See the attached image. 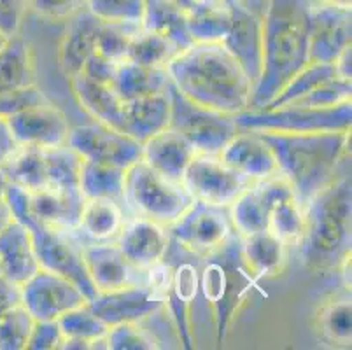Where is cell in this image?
Masks as SVG:
<instances>
[{"instance_id":"6da1fadb","label":"cell","mask_w":352,"mask_h":350,"mask_svg":"<svg viewBox=\"0 0 352 350\" xmlns=\"http://www.w3.org/2000/svg\"><path fill=\"white\" fill-rule=\"evenodd\" d=\"M314 0H263V65L249 109H263L309 63V14Z\"/></svg>"},{"instance_id":"7a4b0ae2","label":"cell","mask_w":352,"mask_h":350,"mask_svg":"<svg viewBox=\"0 0 352 350\" xmlns=\"http://www.w3.org/2000/svg\"><path fill=\"white\" fill-rule=\"evenodd\" d=\"M166 72L179 93L204 107L239 114L251 104L254 86L223 43H193Z\"/></svg>"},{"instance_id":"3957f363","label":"cell","mask_w":352,"mask_h":350,"mask_svg":"<svg viewBox=\"0 0 352 350\" xmlns=\"http://www.w3.org/2000/svg\"><path fill=\"white\" fill-rule=\"evenodd\" d=\"M305 224L298 249L303 265L316 274L340 270L351 258L352 182L344 173L303 205Z\"/></svg>"},{"instance_id":"277c9868","label":"cell","mask_w":352,"mask_h":350,"mask_svg":"<svg viewBox=\"0 0 352 350\" xmlns=\"http://www.w3.org/2000/svg\"><path fill=\"white\" fill-rule=\"evenodd\" d=\"M256 131L272 147L279 173L293 186L302 205L338 177L351 142V130L310 133Z\"/></svg>"},{"instance_id":"5b68a950","label":"cell","mask_w":352,"mask_h":350,"mask_svg":"<svg viewBox=\"0 0 352 350\" xmlns=\"http://www.w3.org/2000/svg\"><path fill=\"white\" fill-rule=\"evenodd\" d=\"M201 261L200 289L207 303L212 307L217 340L223 342L240 305L248 300L252 289L258 287V277L245 263L236 231L219 249L204 256Z\"/></svg>"},{"instance_id":"8992f818","label":"cell","mask_w":352,"mask_h":350,"mask_svg":"<svg viewBox=\"0 0 352 350\" xmlns=\"http://www.w3.org/2000/svg\"><path fill=\"white\" fill-rule=\"evenodd\" d=\"M190 193L182 186L166 179L144 160L128 166L124 173V204L137 217L170 226L193 204Z\"/></svg>"},{"instance_id":"52a82bcc","label":"cell","mask_w":352,"mask_h":350,"mask_svg":"<svg viewBox=\"0 0 352 350\" xmlns=\"http://www.w3.org/2000/svg\"><path fill=\"white\" fill-rule=\"evenodd\" d=\"M235 123L244 130L310 133V131H347L352 124V100L333 107L245 109L233 114Z\"/></svg>"},{"instance_id":"ba28073f","label":"cell","mask_w":352,"mask_h":350,"mask_svg":"<svg viewBox=\"0 0 352 350\" xmlns=\"http://www.w3.org/2000/svg\"><path fill=\"white\" fill-rule=\"evenodd\" d=\"M168 98H170L168 128L182 135L198 154L219 156L223 147L239 131L233 114H225L195 104L193 100L179 93L172 83L168 86Z\"/></svg>"},{"instance_id":"9c48e42d","label":"cell","mask_w":352,"mask_h":350,"mask_svg":"<svg viewBox=\"0 0 352 350\" xmlns=\"http://www.w3.org/2000/svg\"><path fill=\"white\" fill-rule=\"evenodd\" d=\"M23 226L30 230L35 256L39 259L41 268L50 270L72 281L85 293L88 301L97 296L98 291L89 278L85 259H82V245L72 240L70 231L54 230V228L44 226L34 221Z\"/></svg>"},{"instance_id":"30bf717a","label":"cell","mask_w":352,"mask_h":350,"mask_svg":"<svg viewBox=\"0 0 352 350\" xmlns=\"http://www.w3.org/2000/svg\"><path fill=\"white\" fill-rule=\"evenodd\" d=\"M170 239L191 254L204 258L233 235L228 207L195 200L174 224L166 226Z\"/></svg>"},{"instance_id":"8fae6325","label":"cell","mask_w":352,"mask_h":350,"mask_svg":"<svg viewBox=\"0 0 352 350\" xmlns=\"http://www.w3.org/2000/svg\"><path fill=\"white\" fill-rule=\"evenodd\" d=\"M181 182L193 200L230 207L254 181L230 168L216 154H197Z\"/></svg>"},{"instance_id":"7c38bea8","label":"cell","mask_w":352,"mask_h":350,"mask_svg":"<svg viewBox=\"0 0 352 350\" xmlns=\"http://www.w3.org/2000/svg\"><path fill=\"white\" fill-rule=\"evenodd\" d=\"M67 146L82 160L105 163L126 170L142 160V144L130 135L102 123L70 128Z\"/></svg>"},{"instance_id":"4fadbf2b","label":"cell","mask_w":352,"mask_h":350,"mask_svg":"<svg viewBox=\"0 0 352 350\" xmlns=\"http://www.w3.org/2000/svg\"><path fill=\"white\" fill-rule=\"evenodd\" d=\"M21 287V305L35 320H58L63 314L88 303L78 285L62 275L41 268Z\"/></svg>"},{"instance_id":"5bb4252c","label":"cell","mask_w":352,"mask_h":350,"mask_svg":"<svg viewBox=\"0 0 352 350\" xmlns=\"http://www.w3.org/2000/svg\"><path fill=\"white\" fill-rule=\"evenodd\" d=\"M4 120L18 146H32L39 149L67 146L72 128L67 116L47 100L20 109L6 116Z\"/></svg>"},{"instance_id":"9a60e30c","label":"cell","mask_w":352,"mask_h":350,"mask_svg":"<svg viewBox=\"0 0 352 350\" xmlns=\"http://www.w3.org/2000/svg\"><path fill=\"white\" fill-rule=\"evenodd\" d=\"M86 305L111 327L121 322H142L165 308V298L146 284H130L98 293Z\"/></svg>"},{"instance_id":"2e32d148","label":"cell","mask_w":352,"mask_h":350,"mask_svg":"<svg viewBox=\"0 0 352 350\" xmlns=\"http://www.w3.org/2000/svg\"><path fill=\"white\" fill-rule=\"evenodd\" d=\"M352 44L351 9L314 0L309 14V62L333 63Z\"/></svg>"},{"instance_id":"e0dca14e","label":"cell","mask_w":352,"mask_h":350,"mask_svg":"<svg viewBox=\"0 0 352 350\" xmlns=\"http://www.w3.org/2000/svg\"><path fill=\"white\" fill-rule=\"evenodd\" d=\"M223 46L256 86L263 65V27L258 9L248 8L242 2L230 6V30L223 39Z\"/></svg>"},{"instance_id":"ac0fdd59","label":"cell","mask_w":352,"mask_h":350,"mask_svg":"<svg viewBox=\"0 0 352 350\" xmlns=\"http://www.w3.org/2000/svg\"><path fill=\"white\" fill-rule=\"evenodd\" d=\"M291 193H294L293 186L280 173L252 182L228 207L230 219L236 233L245 237L256 231L268 230V214L272 205Z\"/></svg>"},{"instance_id":"d6986e66","label":"cell","mask_w":352,"mask_h":350,"mask_svg":"<svg viewBox=\"0 0 352 350\" xmlns=\"http://www.w3.org/2000/svg\"><path fill=\"white\" fill-rule=\"evenodd\" d=\"M85 197L79 188H44L27 191V210L18 223L30 221L62 231H78Z\"/></svg>"},{"instance_id":"ffe728a7","label":"cell","mask_w":352,"mask_h":350,"mask_svg":"<svg viewBox=\"0 0 352 350\" xmlns=\"http://www.w3.org/2000/svg\"><path fill=\"white\" fill-rule=\"evenodd\" d=\"M82 259L89 278L98 293L114 291L130 284H142L139 274L142 268H137L123 256L116 240L109 242H89L82 245Z\"/></svg>"},{"instance_id":"44dd1931","label":"cell","mask_w":352,"mask_h":350,"mask_svg":"<svg viewBox=\"0 0 352 350\" xmlns=\"http://www.w3.org/2000/svg\"><path fill=\"white\" fill-rule=\"evenodd\" d=\"M219 158L225 165L251 181H259L279 173L274 151L256 130L239 128V131L223 147Z\"/></svg>"},{"instance_id":"7402d4cb","label":"cell","mask_w":352,"mask_h":350,"mask_svg":"<svg viewBox=\"0 0 352 350\" xmlns=\"http://www.w3.org/2000/svg\"><path fill=\"white\" fill-rule=\"evenodd\" d=\"M170 240L166 226L146 217H135L123 224L116 243L128 261L146 270L165 259Z\"/></svg>"},{"instance_id":"603a6c76","label":"cell","mask_w":352,"mask_h":350,"mask_svg":"<svg viewBox=\"0 0 352 350\" xmlns=\"http://www.w3.org/2000/svg\"><path fill=\"white\" fill-rule=\"evenodd\" d=\"M166 259L170 261V258ZM170 265L172 282L166 294L165 308L174 322L179 340L184 343L186 349H191L193 340H191L190 327V308L200 289V268H198V263L190 261V259H182V261L179 259L175 265L170 261Z\"/></svg>"},{"instance_id":"cb8c5ba5","label":"cell","mask_w":352,"mask_h":350,"mask_svg":"<svg viewBox=\"0 0 352 350\" xmlns=\"http://www.w3.org/2000/svg\"><path fill=\"white\" fill-rule=\"evenodd\" d=\"M195 147L177 131L165 128L142 144V160L170 181L181 182L191 160L197 156Z\"/></svg>"},{"instance_id":"d4e9b609","label":"cell","mask_w":352,"mask_h":350,"mask_svg":"<svg viewBox=\"0 0 352 350\" xmlns=\"http://www.w3.org/2000/svg\"><path fill=\"white\" fill-rule=\"evenodd\" d=\"M0 270L16 285H23L41 270L30 230L14 219L0 231Z\"/></svg>"},{"instance_id":"484cf974","label":"cell","mask_w":352,"mask_h":350,"mask_svg":"<svg viewBox=\"0 0 352 350\" xmlns=\"http://www.w3.org/2000/svg\"><path fill=\"white\" fill-rule=\"evenodd\" d=\"M100 27L102 19L86 8L67 19V30L60 44V67L67 77L78 76L86 60L95 53Z\"/></svg>"},{"instance_id":"4316f807","label":"cell","mask_w":352,"mask_h":350,"mask_svg":"<svg viewBox=\"0 0 352 350\" xmlns=\"http://www.w3.org/2000/svg\"><path fill=\"white\" fill-rule=\"evenodd\" d=\"M70 85L81 107L97 120V123L114 130H124V100H121L113 86L89 81L82 74L70 77Z\"/></svg>"},{"instance_id":"83f0119b","label":"cell","mask_w":352,"mask_h":350,"mask_svg":"<svg viewBox=\"0 0 352 350\" xmlns=\"http://www.w3.org/2000/svg\"><path fill=\"white\" fill-rule=\"evenodd\" d=\"M170 121V98L168 89L158 95L142 96L124 102V133L139 140L140 144L153 135L168 128Z\"/></svg>"},{"instance_id":"f1b7e54d","label":"cell","mask_w":352,"mask_h":350,"mask_svg":"<svg viewBox=\"0 0 352 350\" xmlns=\"http://www.w3.org/2000/svg\"><path fill=\"white\" fill-rule=\"evenodd\" d=\"M170 83L166 67H146L123 60L118 63L116 76L111 86L120 95L121 100L128 102L165 93Z\"/></svg>"},{"instance_id":"f546056e","label":"cell","mask_w":352,"mask_h":350,"mask_svg":"<svg viewBox=\"0 0 352 350\" xmlns=\"http://www.w3.org/2000/svg\"><path fill=\"white\" fill-rule=\"evenodd\" d=\"M35 86V63L30 44L12 35L0 47V93H18Z\"/></svg>"},{"instance_id":"4dcf8cb0","label":"cell","mask_w":352,"mask_h":350,"mask_svg":"<svg viewBox=\"0 0 352 350\" xmlns=\"http://www.w3.org/2000/svg\"><path fill=\"white\" fill-rule=\"evenodd\" d=\"M240 247L245 263L258 278L279 274L286 265L287 245L270 230L240 235Z\"/></svg>"},{"instance_id":"1f68e13d","label":"cell","mask_w":352,"mask_h":350,"mask_svg":"<svg viewBox=\"0 0 352 350\" xmlns=\"http://www.w3.org/2000/svg\"><path fill=\"white\" fill-rule=\"evenodd\" d=\"M124 224L123 208L111 198H85L78 231L91 242L116 240Z\"/></svg>"},{"instance_id":"d6a6232c","label":"cell","mask_w":352,"mask_h":350,"mask_svg":"<svg viewBox=\"0 0 352 350\" xmlns=\"http://www.w3.org/2000/svg\"><path fill=\"white\" fill-rule=\"evenodd\" d=\"M142 28L162 34L179 51H184L195 43L188 27V16L174 0H146Z\"/></svg>"},{"instance_id":"836d02e7","label":"cell","mask_w":352,"mask_h":350,"mask_svg":"<svg viewBox=\"0 0 352 350\" xmlns=\"http://www.w3.org/2000/svg\"><path fill=\"white\" fill-rule=\"evenodd\" d=\"M124 173L126 170L105 163L82 160L79 172V191L85 198H111L124 201Z\"/></svg>"},{"instance_id":"e575fe53","label":"cell","mask_w":352,"mask_h":350,"mask_svg":"<svg viewBox=\"0 0 352 350\" xmlns=\"http://www.w3.org/2000/svg\"><path fill=\"white\" fill-rule=\"evenodd\" d=\"M6 177L12 184L27 191L47 188V172L44 149L32 146H18L4 166Z\"/></svg>"},{"instance_id":"d590c367","label":"cell","mask_w":352,"mask_h":350,"mask_svg":"<svg viewBox=\"0 0 352 350\" xmlns=\"http://www.w3.org/2000/svg\"><path fill=\"white\" fill-rule=\"evenodd\" d=\"M181 51L172 41L153 30L140 27L128 44V62L146 67H166Z\"/></svg>"},{"instance_id":"8d00e7d4","label":"cell","mask_w":352,"mask_h":350,"mask_svg":"<svg viewBox=\"0 0 352 350\" xmlns=\"http://www.w3.org/2000/svg\"><path fill=\"white\" fill-rule=\"evenodd\" d=\"M333 79H338L333 63L309 62L263 109L284 107V105L298 100L303 95L319 88V86L326 85V83L333 81Z\"/></svg>"},{"instance_id":"74e56055","label":"cell","mask_w":352,"mask_h":350,"mask_svg":"<svg viewBox=\"0 0 352 350\" xmlns=\"http://www.w3.org/2000/svg\"><path fill=\"white\" fill-rule=\"evenodd\" d=\"M303 224H305V212L294 193L279 198L272 205L268 214V230L284 240L287 247H298L303 235Z\"/></svg>"},{"instance_id":"f35d334b","label":"cell","mask_w":352,"mask_h":350,"mask_svg":"<svg viewBox=\"0 0 352 350\" xmlns=\"http://www.w3.org/2000/svg\"><path fill=\"white\" fill-rule=\"evenodd\" d=\"M319 329L329 343L351 347L352 340V305L351 296L335 298L322 305L319 312Z\"/></svg>"},{"instance_id":"ab89813d","label":"cell","mask_w":352,"mask_h":350,"mask_svg":"<svg viewBox=\"0 0 352 350\" xmlns=\"http://www.w3.org/2000/svg\"><path fill=\"white\" fill-rule=\"evenodd\" d=\"M47 188H79L82 158L69 146L44 149Z\"/></svg>"},{"instance_id":"60d3db41","label":"cell","mask_w":352,"mask_h":350,"mask_svg":"<svg viewBox=\"0 0 352 350\" xmlns=\"http://www.w3.org/2000/svg\"><path fill=\"white\" fill-rule=\"evenodd\" d=\"M35 319L21 303L0 312V350H25Z\"/></svg>"},{"instance_id":"b9f144b4","label":"cell","mask_w":352,"mask_h":350,"mask_svg":"<svg viewBox=\"0 0 352 350\" xmlns=\"http://www.w3.org/2000/svg\"><path fill=\"white\" fill-rule=\"evenodd\" d=\"M85 8L102 21L142 27L146 0H86Z\"/></svg>"},{"instance_id":"7bdbcfd3","label":"cell","mask_w":352,"mask_h":350,"mask_svg":"<svg viewBox=\"0 0 352 350\" xmlns=\"http://www.w3.org/2000/svg\"><path fill=\"white\" fill-rule=\"evenodd\" d=\"M139 28V25L109 23V21H102V27L97 35V44H95V53L107 58L111 62H123L124 58H126L128 44H130L133 34H135Z\"/></svg>"},{"instance_id":"ee69618b","label":"cell","mask_w":352,"mask_h":350,"mask_svg":"<svg viewBox=\"0 0 352 350\" xmlns=\"http://www.w3.org/2000/svg\"><path fill=\"white\" fill-rule=\"evenodd\" d=\"M107 350H153L162 349L158 340L142 322H121L109 327L105 335Z\"/></svg>"},{"instance_id":"f6af8a7d","label":"cell","mask_w":352,"mask_h":350,"mask_svg":"<svg viewBox=\"0 0 352 350\" xmlns=\"http://www.w3.org/2000/svg\"><path fill=\"white\" fill-rule=\"evenodd\" d=\"M58 326L62 329L63 336H74V338H85L94 342V340L105 336L109 331V326L102 319H98L88 305L74 308L63 314L58 320Z\"/></svg>"},{"instance_id":"bcb514c9","label":"cell","mask_w":352,"mask_h":350,"mask_svg":"<svg viewBox=\"0 0 352 350\" xmlns=\"http://www.w3.org/2000/svg\"><path fill=\"white\" fill-rule=\"evenodd\" d=\"M195 43H223L230 30V6L188 18Z\"/></svg>"},{"instance_id":"7dc6e473","label":"cell","mask_w":352,"mask_h":350,"mask_svg":"<svg viewBox=\"0 0 352 350\" xmlns=\"http://www.w3.org/2000/svg\"><path fill=\"white\" fill-rule=\"evenodd\" d=\"M86 0H28V9L50 21H67L85 9Z\"/></svg>"},{"instance_id":"c3c4849f","label":"cell","mask_w":352,"mask_h":350,"mask_svg":"<svg viewBox=\"0 0 352 350\" xmlns=\"http://www.w3.org/2000/svg\"><path fill=\"white\" fill-rule=\"evenodd\" d=\"M63 333L56 320H35L28 336V350H60Z\"/></svg>"},{"instance_id":"681fc988","label":"cell","mask_w":352,"mask_h":350,"mask_svg":"<svg viewBox=\"0 0 352 350\" xmlns=\"http://www.w3.org/2000/svg\"><path fill=\"white\" fill-rule=\"evenodd\" d=\"M27 9L28 0H0V32L8 37L18 35Z\"/></svg>"},{"instance_id":"f907efd6","label":"cell","mask_w":352,"mask_h":350,"mask_svg":"<svg viewBox=\"0 0 352 350\" xmlns=\"http://www.w3.org/2000/svg\"><path fill=\"white\" fill-rule=\"evenodd\" d=\"M44 100H47V98L35 86L18 93H0V118H6V116L20 111V109L41 104Z\"/></svg>"},{"instance_id":"816d5d0a","label":"cell","mask_w":352,"mask_h":350,"mask_svg":"<svg viewBox=\"0 0 352 350\" xmlns=\"http://www.w3.org/2000/svg\"><path fill=\"white\" fill-rule=\"evenodd\" d=\"M116 69H118L116 62H111V60H107V58L94 53L88 60H86V63L82 65V70L79 74L88 77L89 81L111 86L114 81V76H116Z\"/></svg>"},{"instance_id":"f5cc1de1","label":"cell","mask_w":352,"mask_h":350,"mask_svg":"<svg viewBox=\"0 0 352 350\" xmlns=\"http://www.w3.org/2000/svg\"><path fill=\"white\" fill-rule=\"evenodd\" d=\"M175 4L181 8V11L190 18V16L201 14V12L214 11V9L228 8L226 0H174Z\"/></svg>"},{"instance_id":"db71d44e","label":"cell","mask_w":352,"mask_h":350,"mask_svg":"<svg viewBox=\"0 0 352 350\" xmlns=\"http://www.w3.org/2000/svg\"><path fill=\"white\" fill-rule=\"evenodd\" d=\"M18 303H21V287L9 281L0 270V312Z\"/></svg>"},{"instance_id":"11a10c76","label":"cell","mask_w":352,"mask_h":350,"mask_svg":"<svg viewBox=\"0 0 352 350\" xmlns=\"http://www.w3.org/2000/svg\"><path fill=\"white\" fill-rule=\"evenodd\" d=\"M16 149H18V142L12 137L4 118H0V168L8 163Z\"/></svg>"},{"instance_id":"9f6ffc18","label":"cell","mask_w":352,"mask_h":350,"mask_svg":"<svg viewBox=\"0 0 352 350\" xmlns=\"http://www.w3.org/2000/svg\"><path fill=\"white\" fill-rule=\"evenodd\" d=\"M352 44H349L347 47L342 50V53L335 58L333 67H335V72H337L338 79H344V81H351L352 79Z\"/></svg>"},{"instance_id":"6f0895ef","label":"cell","mask_w":352,"mask_h":350,"mask_svg":"<svg viewBox=\"0 0 352 350\" xmlns=\"http://www.w3.org/2000/svg\"><path fill=\"white\" fill-rule=\"evenodd\" d=\"M88 350L91 349V342L85 338H74V336H63L60 343V350Z\"/></svg>"},{"instance_id":"680465c9","label":"cell","mask_w":352,"mask_h":350,"mask_svg":"<svg viewBox=\"0 0 352 350\" xmlns=\"http://www.w3.org/2000/svg\"><path fill=\"white\" fill-rule=\"evenodd\" d=\"M12 221V214H11V208H9L8 201L0 200V231L4 230L9 223Z\"/></svg>"},{"instance_id":"91938a15","label":"cell","mask_w":352,"mask_h":350,"mask_svg":"<svg viewBox=\"0 0 352 350\" xmlns=\"http://www.w3.org/2000/svg\"><path fill=\"white\" fill-rule=\"evenodd\" d=\"M318 2H322V4H329V6H337V8H344V9H351L352 0H318Z\"/></svg>"},{"instance_id":"94428289","label":"cell","mask_w":352,"mask_h":350,"mask_svg":"<svg viewBox=\"0 0 352 350\" xmlns=\"http://www.w3.org/2000/svg\"><path fill=\"white\" fill-rule=\"evenodd\" d=\"M242 4H245L248 8H252V9H258V6L263 2V0H240Z\"/></svg>"},{"instance_id":"6125c7cd","label":"cell","mask_w":352,"mask_h":350,"mask_svg":"<svg viewBox=\"0 0 352 350\" xmlns=\"http://www.w3.org/2000/svg\"><path fill=\"white\" fill-rule=\"evenodd\" d=\"M8 39H9V37L4 34V32H0V47L4 46L6 43H8Z\"/></svg>"},{"instance_id":"be15d7a7","label":"cell","mask_w":352,"mask_h":350,"mask_svg":"<svg viewBox=\"0 0 352 350\" xmlns=\"http://www.w3.org/2000/svg\"><path fill=\"white\" fill-rule=\"evenodd\" d=\"M226 2H228V6H232V4H236V2H240V0H226Z\"/></svg>"}]
</instances>
